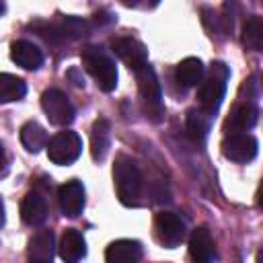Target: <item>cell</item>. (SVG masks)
<instances>
[{"mask_svg": "<svg viewBox=\"0 0 263 263\" xmlns=\"http://www.w3.org/2000/svg\"><path fill=\"white\" fill-rule=\"evenodd\" d=\"M189 255L193 261H212L216 259V245L205 226H197L189 236Z\"/></svg>", "mask_w": 263, "mask_h": 263, "instance_id": "cell-13", "label": "cell"}, {"mask_svg": "<svg viewBox=\"0 0 263 263\" xmlns=\"http://www.w3.org/2000/svg\"><path fill=\"white\" fill-rule=\"evenodd\" d=\"M2 12H4V2L0 0V14H2Z\"/></svg>", "mask_w": 263, "mask_h": 263, "instance_id": "cell-28", "label": "cell"}, {"mask_svg": "<svg viewBox=\"0 0 263 263\" xmlns=\"http://www.w3.org/2000/svg\"><path fill=\"white\" fill-rule=\"evenodd\" d=\"M201 76H203V66H201V60H197V58H185L183 62H179V66L175 70L177 82L185 88L197 86L201 82Z\"/></svg>", "mask_w": 263, "mask_h": 263, "instance_id": "cell-19", "label": "cell"}, {"mask_svg": "<svg viewBox=\"0 0 263 263\" xmlns=\"http://www.w3.org/2000/svg\"><path fill=\"white\" fill-rule=\"evenodd\" d=\"M113 183L117 199L127 208H138L142 203L144 179L136 160L127 154H117L113 162Z\"/></svg>", "mask_w": 263, "mask_h": 263, "instance_id": "cell-1", "label": "cell"}, {"mask_svg": "<svg viewBox=\"0 0 263 263\" xmlns=\"http://www.w3.org/2000/svg\"><path fill=\"white\" fill-rule=\"evenodd\" d=\"M228 76H230V70L226 64H222V62L212 64L208 76L203 78V82H199V88H197V103L203 113L214 115L220 109L224 95H226Z\"/></svg>", "mask_w": 263, "mask_h": 263, "instance_id": "cell-2", "label": "cell"}, {"mask_svg": "<svg viewBox=\"0 0 263 263\" xmlns=\"http://www.w3.org/2000/svg\"><path fill=\"white\" fill-rule=\"evenodd\" d=\"M154 238L166 249H175L185 238V222L173 212H160L154 218Z\"/></svg>", "mask_w": 263, "mask_h": 263, "instance_id": "cell-7", "label": "cell"}, {"mask_svg": "<svg viewBox=\"0 0 263 263\" xmlns=\"http://www.w3.org/2000/svg\"><path fill=\"white\" fill-rule=\"evenodd\" d=\"M210 117H212V115L203 113L201 109H189V111H187L185 127H187V136H189L195 144H201V142L208 138V132H210Z\"/></svg>", "mask_w": 263, "mask_h": 263, "instance_id": "cell-20", "label": "cell"}, {"mask_svg": "<svg viewBox=\"0 0 263 263\" xmlns=\"http://www.w3.org/2000/svg\"><path fill=\"white\" fill-rule=\"evenodd\" d=\"M66 78L72 80V84H76V86H84V76L80 74L78 68H70V70L66 72Z\"/></svg>", "mask_w": 263, "mask_h": 263, "instance_id": "cell-25", "label": "cell"}, {"mask_svg": "<svg viewBox=\"0 0 263 263\" xmlns=\"http://www.w3.org/2000/svg\"><path fill=\"white\" fill-rule=\"evenodd\" d=\"M259 142L247 132L226 134L222 140V154L232 162H251L257 156Z\"/></svg>", "mask_w": 263, "mask_h": 263, "instance_id": "cell-6", "label": "cell"}, {"mask_svg": "<svg viewBox=\"0 0 263 263\" xmlns=\"http://www.w3.org/2000/svg\"><path fill=\"white\" fill-rule=\"evenodd\" d=\"M58 201H60V210H62L64 216L76 218L78 214H82V210H84V187H82V183L72 179V181H66L64 185H60Z\"/></svg>", "mask_w": 263, "mask_h": 263, "instance_id": "cell-10", "label": "cell"}, {"mask_svg": "<svg viewBox=\"0 0 263 263\" xmlns=\"http://www.w3.org/2000/svg\"><path fill=\"white\" fill-rule=\"evenodd\" d=\"M259 119V111L255 105H251L249 101L247 103H238L232 107L226 123H224V132L226 134H236V132H249L255 127Z\"/></svg>", "mask_w": 263, "mask_h": 263, "instance_id": "cell-11", "label": "cell"}, {"mask_svg": "<svg viewBox=\"0 0 263 263\" xmlns=\"http://www.w3.org/2000/svg\"><path fill=\"white\" fill-rule=\"evenodd\" d=\"M47 158L53 162V164H60V166H66V164H72L80 152H82V140L76 132L72 129H64V132H58L51 140H47Z\"/></svg>", "mask_w": 263, "mask_h": 263, "instance_id": "cell-5", "label": "cell"}, {"mask_svg": "<svg viewBox=\"0 0 263 263\" xmlns=\"http://www.w3.org/2000/svg\"><path fill=\"white\" fill-rule=\"evenodd\" d=\"M4 224V201H2V197H0V226Z\"/></svg>", "mask_w": 263, "mask_h": 263, "instance_id": "cell-27", "label": "cell"}, {"mask_svg": "<svg viewBox=\"0 0 263 263\" xmlns=\"http://www.w3.org/2000/svg\"><path fill=\"white\" fill-rule=\"evenodd\" d=\"M10 58H12V62H14L16 66H21V68H25V70H37V68H41V64H43V53H41V49H39L35 43L27 41V39L12 41V45H10Z\"/></svg>", "mask_w": 263, "mask_h": 263, "instance_id": "cell-12", "label": "cell"}, {"mask_svg": "<svg viewBox=\"0 0 263 263\" xmlns=\"http://www.w3.org/2000/svg\"><path fill=\"white\" fill-rule=\"evenodd\" d=\"M134 74H136L138 90H140V97L144 103V113L148 115L150 121L158 123L164 115V107H162V90H160L156 72L152 70L150 64H144V66L136 68Z\"/></svg>", "mask_w": 263, "mask_h": 263, "instance_id": "cell-4", "label": "cell"}, {"mask_svg": "<svg viewBox=\"0 0 263 263\" xmlns=\"http://www.w3.org/2000/svg\"><path fill=\"white\" fill-rule=\"evenodd\" d=\"M80 60L84 70L95 78L97 86L103 92H111L117 86V68L115 62L97 45H86L80 51Z\"/></svg>", "mask_w": 263, "mask_h": 263, "instance_id": "cell-3", "label": "cell"}, {"mask_svg": "<svg viewBox=\"0 0 263 263\" xmlns=\"http://www.w3.org/2000/svg\"><path fill=\"white\" fill-rule=\"evenodd\" d=\"M6 166V156H4V148H2V144H0V171Z\"/></svg>", "mask_w": 263, "mask_h": 263, "instance_id": "cell-26", "label": "cell"}, {"mask_svg": "<svg viewBox=\"0 0 263 263\" xmlns=\"http://www.w3.org/2000/svg\"><path fill=\"white\" fill-rule=\"evenodd\" d=\"M60 257L68 263H76L86 255V242L84 236L76 228H66L60 238Z\"/></svg>", "mask_w": 263, "mask_h": 263, "instance_id": "cell-17", "label": "cell"}, {"mask_svg": "<svg viewBox=\"0 0 263 263\" xmlns=\"http://www.w3.org/2000/svg\"><path fill=\"white\" fill-rule=\"evenodd\" d=\"M142 255H144L142 245L132 238H119L111 242L105 251V259L109 263H136L142 259Z\"/></svg>", "mask_w": 263, "mask_h": 263, "instance_id": "cell-14", "label": "cell"}, {"mask_svg": "<svg viewBox=\"0 0 263 263\" xmlns=\"http://www.w3.org/2000/svg\"><path fill=\"white\" fill-rule=\"evenodd\" d=\"M27 257L33 263H49L53 259V232L51 230H39L29 240Z\"/></svg>", "mask_w": 263, "mask_h": 263, "instance_id": "cell-18", "label": "cell"}, {"mask_svg": "<svg viewBox=\"0 0 263 263\" xmlns=\"http://www.w3.org/2000/svg\"><path fill=\"white\" fill-rule=\"evenodd\" d=\"M160 0H121V4L123 6H127V8H154L156 4H158Z\"/></svg>", "mask_w": 263, "mask_h": 263, "instance_id": "cell-24", "label": "cell"}, {"mask_svg": "<svg viewBox=\"0 0 263 263\" xmlns=\"http://www.w3.org/2000/svg\"><path fill=\"white\" fill-rule=\"evenodd\" d=\"M111 146V125L105 117H99L90 129V156L95 162H103Z\"/></svg>", "mask_w": 263, "mask_h": 263, "instance_id": "cell-15", "label": "cell"}, {"mask_svg": "<svg viewBox=\"0 0 263 263\" xmlns=\"http://www.w3.org/2000/svg\"><path fill=\"white\" fill-rule=\"evenodd\" d=\"M27 95V84L14 74H0V103L21 101Z\"/></svg>", "mask_w": 263, "mask_h": 263, "instance_id": "cell-22", "label": "cell"}, {"mask_svg": "<svg viewBox=\"0 0 263 263\" xmlns=\"http://www.w3.org/2000/svg\"><path fill=\"white\" fill-rule=\"evenodd\" d=\"M41 107L53 125H70L74 121V107L70 99L58 90V88H47L41 95Z\"/></svg>", "mask_w": 263, "mask_h": 263, "instance_id": "cell-8", "label": "cell"}, {"mask_svg": "<svg viewBox=\"0 0 263 263\" xmlns=\"http://www.w3.org/2000/svg\"><path fill=\"white\" fill-rule=\"evenodd\" d=\"M21 218L29 226H39L47 218V201L41 193L29 191L21 203Z\"/></svg>", "mask_w": 263, "mask_h": 263, "instance_id": "cell-16", "label": "cell"}, {"mask_svg": "<svg viewBox=\"0 0 263 263\" xmlns=\"http://www.w3.org/2000/svg\"><path fill=\"white\" fill-rule=\"evenodd\" d=\"M111 49L123 64H127L129 70L148 64V49L136 37H117L111 41Z\"/></svg>", "mask_w": 263, "mask_h": 263, "instance_id": "cell-9", "label": "cell"}, {"mask_svg": "<svg viewBox=\"0 0 263 263\" xmlns=\"http://www.w3.org/2000/svg\"><path fill=\"white\" fill-rule=\"evenodd\" d=\"M242 41L253 51H261L263 49V18L261 16H251L245 23V27H242Z\"/></svg>", "mask_w": 263, "mask_h": 263, "instance_id": "cell-23", "label": "cell"}, {"mask_svg": "<svg viewBox=\"0 0 263 263\" xmlns=\"http://www.w3.org/2000/svg\"><path fill=\"white\" fill-rule=\"evenodd\" d=\"M21 142L29 152L35 154V152H39L41 148L47 146V132L41 123L31 119L21 127Z\"/></svg>", "mask_w": 263, "mask_h": 263, "instance_id": "cell-21", "label": "cell"}]
</instances>
